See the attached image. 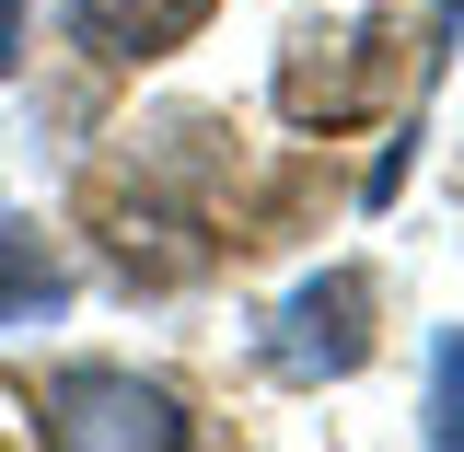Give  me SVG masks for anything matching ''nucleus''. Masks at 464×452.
Here are the masks:
<instances>
[{
    "mask_svg": "<svg viewBox=\"0 0 464 452\" xmlns=\"http://www.w3.org/2000/svg\"><path fill=\"white\" fill-rule=\"evenodd\" d=\"M12 47H24V0H0V70H12Z\"/></svg>",
    "mask_w": 464,
    "mask_h": 452,
    "instance_id": "0eeeda50",
    "label": "nucleus"
},
{
    "mask_svg": "<svg viewBox=\"0 0 464 452\" xmlns=\"http://www.w3.org/2000/svg\"><path fill=\"white\" fill-rule=\"evenodd\" d=\"M256 360H267L279 383H302V395H314V383H348V371L372 360V279H360V267L302 279L279 313L256 325Z\"/></svg>",
    "mask_w": 464,
    "mask_h": 452,
    "instance_id": "f257e3e1",
    "label": "nucleus"
},
{
    "mask_svg": "<svg viewBox=\"0 0 464 452\" xmlns=\"http://www.w3.org/2000/svg\"><path fill=\"white\" fill-rule=\"evenodd\" d=\"M35 418H47L58 452H186V406L163 383H140V371H105V360L58 371Z\"/></svg>",
    "mask_w": 464,
    "mask_h": 452,
    "instance_id": "f03ea898",
    "label": "nucleus"
},
{
    "mask_svg": "<svg viewBox=\"0 0 464 452\" xmlns=\"http://www.w3.org/2000/svg\"><path fill=\"white\" fill-rule=\"evenodd\" d=\"M221 0H58V24H70V47L116 58V70H140V58H174L198 24H209Z\"/></svg>",
    "mask_w": 464,
    "mask_h": 452,
    "instance_id": "7ed1b4c3",
    "label": "nucleus"
},
{
    "mask_svg": "<svg viewBox=\"0 0 464 452\" xmlns=\"http://www.w3.org/2000/svg\"><path fill=\"white\" fill-rule=\"evenodd\" d=\"M47 313H70V267H58L35 232L0 221V337H12V325H47Z\"/></svg>",
    "mask_w": 464,
    "mask_h": 452,
    "instance_id": "39448f33",
    "label": "nucleus"
},
{
    "mask_svg": "<svg viewBox=\"0 0 464 452\" xmlns=\"http://www.w3.org/2000/svg\"><path fill=\"white\" fill-rule=\"evenodd\" d=\"M337 47H348V58H290V70H279V116H302V128H314V116H325V128L360 116V82L383 70L395 35H337Z\"/></svg>",
    "mask_w": 464,
    "mask_h": 452,
    "instance_id": "20e7f679",
    "label": "nucleus"
},
{
    "mask_svg": "<svg viewBox=\"0 0 464 452\" xmlns=\"http://www.w3.org/2000/svg\"><path fill=\"white\" fill-rule=\"evenodd\" d=\"M430 441L464 452V337H453V325L430 337Z\"/></svg>",
    "mask_w": 464,
    "mask_h": 452,
    "instance_id": "423d86ee",
    "label": "nucleus"
}]
</instances>
